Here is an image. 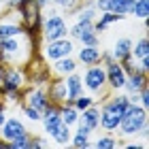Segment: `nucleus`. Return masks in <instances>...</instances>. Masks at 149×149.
<instances>
[{"label": "nucleus", "instance_id": "obj_4", "mask_svg": "<svg viewBox=\"0 0 149 149\" xmlns=\"http://www.w3.org/2000/svg\"><path fill=\"white\" fill-rule=\"evenodd\" d=\"M74 51V43L72 38L64 36V38H58V40H45V47H43V60H60V58H66V56H72Z\"/></svg>", "mask_w": 149, "mask_h": 149}, {"label": "nucleus", "instance_id": "obj_21", "mask_svg": "<svg viewBox=\"0 0 149 149\" xmlns=\"http://www.w3.org/2000/svg\"><path fill=\"white\" fill-rule=\"evenodd\" d=\"M132 58L134 60L149 58V40H147V34H143L136 43H132Z\"/></svg>", "mask_w": 149, "mask_h": 149}, {"label": "nucleus", "instance_id": "obj_22", "mask_svg": "<svg viewBox=\"0 0 149 149\" xmlns=\"http://www.w3.org/2000/svg\"><path fill=\"white\" fill-rule=\"evenodd\" d=\"M49 139H53V143L56 145H68V141H70V126H66L64 121L58 126V130L51 134Z\"/></svg>", "mask_w": 149, "mask_h": 149}, {"label": "nucleus", "instance_id": "obj_15", "mask_svg": "<svg viewBox=\"0 0 149 149\" xmlns=\"http://www.w3.org/2000/svg\"><path fill=\"white\" fill-rule=\"evenodd\" d=\"M64 83H66V102H72L79 94H83V81H81V74L77 70L66 74Z\"/></svg>", "mask_w": 149, "mask_h": 149}, {"label": "nucleus", "instance_id": "obj_26", "mask_svg": "<svg viewBox=\"0 0 149 149\" xmlns=\"http://www.w3.org/2000/svg\"><path fill=\"white\" fill-rule=\"evenodd\" d=\"M22 111H24L26 117H28V121H32V124H38V121H40V111L34 109V107H30V104H24V102H22Z\"/></svg>", "mask_w": 149, "mask_h": 149}, {"label": "nucleus", "instance_id": "obj_27", "mask_svg": "<svg viewBox=\"0 0 149 149\" xmlns=\"http://www.w3.org/2000/svg\"><path fill=\"white\" fill-rule=\"evenodd\" d=\"M79 2H81V0H53V4H56L58 9H64V11H68V13L77 9Z\"/></svg>", "mask_w": 149, "mask_h": 149}, {"label": "nucleus", "instance_id": "obj_24", "mask_svg": "<svg viewBox=\"0 0 149 149\" xmlns=\"http://www.w3.org/2000/svg\"><path fill=\"white\" fill-rule=\"evenodd\" d=\"M68 143L72 145V147H77V149H81V147H92V143H90V134H83V132H74V134H70V141Z\"/></svg>", "mask_w": 149, "mask_h": 149}, {"label": "nucleus", "instance_id": "obj_30", "mask_svg": "<svg viewBox=\"0 0 149 149\" xmlns=\"http://www.w3.org/2000/svg\"><path fill=\"white\" fill-rule=\"evenodd\" d=\"M0 147H4V149H9V143H4L2 139H0Z\"/></svg>", "mask_w": 149, "mask_h": 149}, {"label": "nucleus", "instance_id": "obj_18", "mask_svg": "<svg viewBox=\"0 0 149 149\" xmlns=\"http://www.w3.org/2000/svg\"><path fill=\"white\" fill-rule=\"evenodd\" d=\"M98 15V9L94 2H85L81 9H74V22H94Z\"/></svg>", "mask_w": 149, "mask_h": 149}, {"label": "nucleus", "instance_id": "obj_19", "mask_svg": "<svg viewBox=\"0 0 149 149\" xmlns=\"http://www.w3.org/2000/svg\"><path fill=\"white\" fill-rule=\"evenodd\" d=\"M60 117H62L66 126H74L79 119V111L74 109L72 102H64V104H60Z\"/></svg>", "mask_w": 149, "mask_h": 149}, {"label": "nucleus", "instance_id": "obj_1", "mask_svg": "<svg viewBox=\"0 0 149 149\" xmlns=\"http://www.w3.org/2000/svg\"><path fill=\"white\" fill-rule=\"evenodd\" d=\"M145 124H147V109L141 107L136 100H132L128 104V109L124 111V115L119 117L117 130L121 132V136H136V132Z\"/></svg>", "mask_w": 149, "mask_h": 149}, {"label": "nucleus", "instance_id": "obj_23", "mask_svg": "<svg viewBox=\"0 0 149 149\" xmlns=\"http://www.w3.org/2000/svg\"><path fill=\"white\" fill-rule=\"evenodd\" d=\"M130 15H134L136 19H143V22H145V19L149 17V0H136Z\"/></svg>", "mask_w": 149, "mask_h": 149}, {"label": "nucleus", "instance_id": "obj_10", "mask_svg": "<svg viewBox=\"0 0 149 149\" xmlns=\"http://www.w3.org/2000/svg\"><path fill=\"white\" fill-rule=\"evenodd\" d=\"M79 68V62L74 58L70 56H66V58H60V60H53V64L49 66V74L51 77H56V79H64L66 74H70Z\"/></svg>", "mask_w": 149, "mask_h": 149}, {"label": "nucleus", "instance_id": "obj_5", "mask_svg": "<svg viewBox=\"0 0 149 149\" xmlns=\"http://www.w3.org/2000/svg\"><path fill=\"white\" fill-rule=\"evenodd\" d=\"M98 119H100V107L98 102H94L92 107L79 111V119H77V132H83V134H92L98 130Z\"/></svg>", "mask_w": 149, "mask_h": 149}, {"label": "nucleus", "instance_id": "obj_20", "mask_svg": "<svg viewBox=\"0 0 149 149\" xmlns=\"http://www.w3.org/2000/svg\"><path fill=\"white\" fill-rule=\"evenodd\" d=\"M121 143L117 141V136H115L113 132H107V134H100V136L92 143V147H96V149H115V147H119Z\"/></svg>", "mask_w": 149, "mask_h": 149}, {"label": "nucleus", "instance_id": "obj_12", "mask_svg": "<svg viewBox=\"0 0 149 149\" xmlns=\"http://www.w3.org/2000/svg\"><path fill=\"white\" fill-rule=\"evenodd\" d=\"M45 87H47L49 102H53V104H64V102H66V83H64V79L51 77V79L45 83Z\"/></svg>", "mask_w": 149, "mask_h": 149}, {"label": "nucleus", "instance_id": "obj_14", "mask_svg": "<svg viewBox=\"0 0 149 149\" xmlns=\"http://www.w3.org/2000/svg\"><path fill=\"white\" fill-rule=\"evenodd\" d=\"M132 43L134 40L130 36H121L115 40V45H113V51H111V56L115 62H126L128 58H132Z\"/></svg>", "mask_w": 149, "mask_h": 149}, {"label": "nucleus", "instance_id": "obj_16", "mask_svg": "<svg viewBox=\"0 0 149 149\" xmlns=\"http://www.w3.org/2000/svg\"><path fill=\"white\" fill-rule=\"evenodd\" d=\"M26 30L22 22H13V19H0V38H9V36H19L26 34Z\"/></svg>", "mask_w": 149, "mask_h": 149}, {"label": "nucleus", "instance_id": "obj_7", "mask_svg": "<svg viewBox=\"0 0 149 149\" xmlns=\"http://www.w3.org/2000/svg\"><path fill=\"white\" fill-rule=\"evenodd\" d=\"M104 74H107V87L111 92H119L124 90V83H126V70L119 62L111 60L109 64H104Z\"/></svg>", "mask_w": 149, "mask_h": 149}, {"label": "nucleus", "instance_id": "obj_31", "mask_svg": "<svg viewBox=\"0 0 149 149\" xmlns=\"http://www.w3.org/2000/svg\"><path fill=\"white\" fill-rule=\"evenodd\" d=\"M0 13H2V4H0Z\"/></svg>", "mask_w": 149, "mask_h": 149}, {"label": "nucleus", "instance_id": "obj_6", "mask_svg": "<svg viewBox=\"0 0 149 149\" xmlns=\"http://www.w3.org/2000/svg\"><path fill=\"white\" fill-rule=\"evenodd\" d=\"M68 34L72 36V40H79L81 45H98L94 22H74V26H68Z\"/></svg>", "mask_w": 149, "mask_h": 149}, {"label": "nucleus", "instance_id": "obj_13", "mask_svg": "<svg viewBox=\"0 0 149 149\" xmlns=\"http://www.w3.org/2000/svg\"><path fill=\"white\" fill-rule=\"evenodd\" d=\"M102 58V49L98 45H81V49L77 53V60L83 66H92V64H100Z\"/></svg>", "mask_w": 149, "mask_h": 149}, {"label": "nucleus", "instance_id": "obj_3", "mask_svg": "<svg viewBox=\"0 0 149 149\" xmlns=\"http://www.w3.org/2000/svg\"><path fill=\"white\" fill-rule=\"evenodd\" d=\"M81 81H83V87L92 96H102V94L109 90L107 87V74H104V66L102 64H92L87 66L85 72L81 74Z\"/></svg>", "mask_w": 149, "mask_h": 149}, {"label": "nucleus", "instance_id": "obj_29", "mask_svg": "<svg viewBox=\"0 0 149 149\" xmlns=\"http://www.w3.org/2000/svg\"><path fill=\"white\" fill-rule=\"evenodd\" d=\"M15 2H19V0H6V4H9V6H15Z\"/></svg>", "mask_w": 149, "mask_h": 149}, {"label": "nucleus", "instance_id": "obj_2", "mask_svg": "<svg viewBox=\"0 0 149 149\" xmlns=\"http://www.w3.org/2000/svg\"><path fill=\"white\" fill-rule=\"evenodd\" d=\"M40 36L43 40H58L68 36V24L62 15H58L56 11H49L47 15H43L40 19Z\"/></svg>", "mask_w": 149, "mask_h": 149}, {"label": "nucleus", "instance_id": "obj_11", "mask_svg": "<svg viewBox=\"0 0 149 149\" xmlns=\"http://www.w3.org/2000/svg\"><path fill=\"white\" fill-rule=\"evenodd\" d=\"M147 85V72L139 70V68H132L130 72L126 74V83H124V90L128 96H136L141 92V87Z\"/></svg>", "mask_w": 149, "mask_h": 149}, {"label": "nucleus", "instance_id": "obj_8", "mask_svg": "<svg viewBox=\"0 0 149 149\" xmlns=\"http://www.w3.org/2000/svg\"><path fill=\"white\" fill-rule=\"evenodd\" d=\"M24 134H28V128H26V124L19 117H6L2 128H0V139L4 143H11V141L24 136Z\"/></svg>", "mask_w": 149, "mask_h": 149}, {"label": "nucleus", "instance_id": "obj_17", "mask_svg": "<svg viewBox=\"0 0 149 149\" xmlns=\"http://www.w3.org/2000/svg\"><path fill=\"white\" fill-rule=\"evenodd\" d=\"M117 126H119V115H115L107 109H100L98 128H102L104 132H117Z\"/></svg>", "mask_w": 149, "mask_h": 149}, {"label": "nucleus", "instance_id": "obj_28", "mask_svg": "<svg viewBox=\"0 0 149 149\" xmlns=\"http://www.w3.org/2000/svg\"><path fill=\"white\" fill-rule=\"evenodd\" d=\"M139 96H141V107H145V109H149V87H141V92H139Z\"/></svg>", "mask_w": 149, "mask_h": 149}, {"label": "nucleus", "instance_id": "obj_25", "mask_svg": "<svg viewBox=\"0 0 149 149\" xmlns=\"http://www.w3.org/2000/svg\"><path fill=\"white\" fill-rule=\"evenodd\" d=\"M9 149H32V134H24V136H19L15 141H11L9 143Z\"/></svg>", "mask_w": 149, "mask_h": 149}, {"label": "nucleus", "instance_id": "obj_9", "mask_svg": "<svg viewBox=\"0 0 149 149\" xmlns=\"http://www.w3.org/2000/svg\"><path fill=\"white\" fill-rule=\"evenodd\" d=\"M22 100H24V104L34 107V109H38L40 113L49 107V96H47V87L45 85H34L32 90H28L24 94Z\"/></svg>", "mask_w": 149, "mask_h": 149}]
</instances>
